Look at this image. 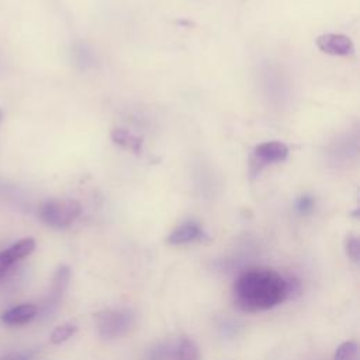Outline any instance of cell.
Masks as SVG:
<instances>
[{
    "mask_svg": "<svg viewBox=\"0 0 360 360\" xmlns=\"http://www.w3.org/2000/svg\"><path fill=\"white\" fill-rule=\"evenodd\" d=\"M233 298L235 304L246 312L267 311L288 298V283L276 270L252 267L236 277Z\"/></svg>",
    "mask_w": 360,
    "mask_h": 360,
    "instance_id": "1",
    "label": "cell"
},
{
    "mask_svg": "<svg viewBox=\"0 0 360 360\" xmlns=\"http://www.w3.org/2000/svg\"><path fill=\"white\" fill-rule=\"evenodd\" d=\"M82 214V205L73 198H51L39 208V218L44 224L55 229L70 226Z\"/></svg>",
    "mask_w": 360,
    "mask_h": 360,
    "instance_id": "2",
    "label": "cell"
},
{
    "mask_svg": "<svg viewBox=\"0 0 360 360\" xmlns=\"http://www.w3.org/2000/svg\"><path fill=\"white\" fill-rule=\"evenodd\" d=\"M135 323V314L128 308L103 309L96 312L94 325L100 338L105 340L127 335Z\"/></svg>",
    "mask_w": 360,
    "mask_h": 360,
    "instance_id": "3",
    "label": "cell"
},
{
    "mask_svg": "<svg viewBox=\"0 0 360 360\" xmlns=\"http://www.w3.org/2000/svg\"><path fill=\"white\" fill-rule=\"evenodd\" d=\"M290 149L284 142L280 141H267L256 145L253 150V166L257 167V172L266 165L281 163L288 158Z\"/></svg>",
    "mask_w": 360,
    "mask_h": 360,
    "instance_id": "4",
    "label": "cell"
},
{
    "mask_svg": "<svg viewBox=\"0 0 360 360\" xmlns=\"http://www.w3.org/2000/svg\"><path fill=\"white\" fill-rule=\"evenodd\" d=\"M315 44L321 52L332 56H347L354 52L353 41L345 34L326 32L316 37Z\"/></svg>",
    "mask_w": 360,
    "mask_h": 360,
    "instance_id": "5",
    "label": "cell"
},
{
    "mask_svg": "<svg viewBox=\"0 0 360 360\" xmlns=\"http://www.w3.org/2000/svg\"><path fill=\"white\" fill-rule=\"evenodd\" d=\"M69 278H70V270L68 266H60L56 269V271L52 277L49 292L42 305L44 314H51L58 307V304L60 302V300L68 288Z\"/></svg>",
    "mask_w": 360,
    "mask_h": 360,
    "instance_id": "6",
    "label": "cell"
},
{
    "mask_svg": "<svg viewBox=\"0 0 360 360\" xmlns=\"http://www.w3.org/2000/svg\"><path fill=\"white\" fill-rule=\"evenodd\" d=\"M204 238V231L195 221H186L176 226L167 236L170 245H187Z\"/></svg>",
    "mask_w": 360,
    "mask_h": 360,
    "instance_id": "7",
    "label": "cell"
},
{
    "mask_svg": "<svg viewBox=\"0 0 360 360\" xmlns=\"http://www.w3.org/2000/svg\"><path fill=\"white\" fill-rule=\"evenodd\" d=\"M38 315V307L34 304H21L1 314V321L7 325H25Z\"/></svg>",
    "mask_w": 360,
    "mask_h": 360,
    "instance_id": "8",
    "label": "cell"
},
{
    "mask_svg": "<svg viewBox=\"0 0 360 360\" xmlns=\"http://www.w3.org/2000/svg\"><path fill=\"white\" fill-rule=\"evenodd\" d=\"M111 139L112 142H115L117 145L122 146L124 149H128L131 152H141L142 148V138L134 135L132 132L122 129V128H114L111 131Z\"/></svg>",
    "mask_w": 360,
    "mask_h": 360,
    "instance_id": "9",
    "label": "cell"
},
{
    "mask_svg": "<svg viewBox=\"0 0 360 360\" xmlns=\"http://www.w3.org/2000/svg\"><path fill=\"white\" fill-rule=\"evenodd\" d=\"M173 360H200L198 346L191 338L181 336L174 347Z\"/></svg>",
    "mask_w": 360,
    "mask_h": 360,
    "instance_id": "10",
    "label": "cell"
},
{
    "mask_svg": "<svg viewBox=\"0 0 360 360\" xmlns=\"http://www.w3.org/2000/svg\"><path fill=\"white\" fill-rule=\"evenodd\" d=\"M174 347L176 345H172L166 340L156 342L145 352L142 360H173Z\"/></svg>",
    "mask_w": 360,
    "mask_h": 360,
    "instance_id": "11",
    "label": "cell"
},
{
    "mask_svg": "<svg viewBox=\"0 0 360 360\" xmlns=\"http://www.w3.org/2000/svg\"><path fill=\"white\" fill-rule=\"evenodd\" d=\"M34 249H35V240L32 238H24V239H20L18 242L13 243L7 249V252L15 262H18L20 259L31 255L34 252Z\"/></svg>",
    "mask_w": 360,
    "mask_h": 360,
    "instance_id": "12",
    "label": "cell"
},
{
    "mask_svg": "<svg viewBox=\"0 0 360 360\" xmlns=\"http://www.w3.org/2000/svg\"><path fill=\"white\" fill-rule=\"evenodd\" d=\"M357 359V343L354 340H346L340 343L333 354V360H356Z\"/></svg>",
    "mask_w": 360,
    "mask_h": 360,
    "instance_id": "13",
    "label": "cell"
},
{
    "mask_svg": "<svg viewBox=\"0 0 360 360\" xmlns=\"http://www.w3.org/2000/svg\"><path fill=\"white\" fill-rule=\"evenodd\" d=\"M77 328L76 325H72V323H65V325H60L58 328H55L51 333V342L55 343V345H59L62 342H66L68 339H70L75 333H76Z\"/></svg>",
    "mask_w": 360,
    "mask_h": 360,
    "instance_id": "14",
    "label": "cell"
},
{
    "mask_svg": "<svg viewBox=\"0 0 360 360\" xmlns=\"http://www.w3.org/2000/svg\"><path fill=\"white\" fill-rule=\"evenodd\" d=\"M345 249H346V255L353 260V262H359L360 259V242L359 238L354 235H349L345 240Z\"/></svg>",
    "mask_w": 360,
    "mask_h": 360,
    "instance_id": "15",
    "label": "cell"
},
{
    "mask_svg": "<svg viewBox=\"0 0 360 360\" xmlns=\"http://www.w3.org/2000/svg\"><path fill=\"white\" fill-rule=\"evenodd\" d=\"M314 208H315V200L312 195L304 194L295 200V210H297V212H300L302 215L311 214L314 211Z\"/></svg>",
    "mask_w": 360,
    "mask_h": 360,
    "instance_id": "16",
    "label": "cell"
},
{
    "mask_svg": "<svg viewBox=\"0 0 360 360\" xmlns=\"http://www.w3.org/2000/svg\"><path fill=\"white\" fill-rule=\"evenodd\" d=\"M15 263V260L10 256V253L6 250L0 252V280L8 273L11 266Z\"/></svg>",
    "mask_w": 360,
    "mask_h": 360,
    "instance_id": "17",
    "label": "cell"
},
{
    "mask_svg": "<svg viewBox=\"0 0 360 360\" xmlns=\"http://www.w3.org/2000/svg\"><path fill=\"white\" fill-rule=\"evenodd\" d=\"M0 360H34V359L27 353H8L0 357Z\"/></svg>",
    "mask_w": 360,
    "mask_h": 360,
    "instance_id": "18",
    "label": "cell"
},
{
    "mask_svg": "<svg viewBox=\"0 0 360 360\" xmlns=\"http://www.w3.org/2000/svg\"><path fill=\"white\" fill-rule=\"evenodd\" d=\"M1 118H3V112H1V110H0V121H1Z\"/></svg>",
    "mask_w": 360,
    "mask_h": 360,
    "instance_id": "19",
    "label": "cell"
}]
</instances>
